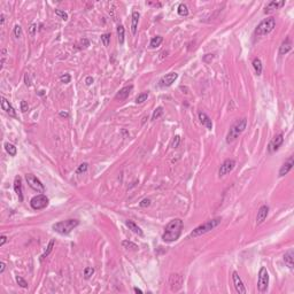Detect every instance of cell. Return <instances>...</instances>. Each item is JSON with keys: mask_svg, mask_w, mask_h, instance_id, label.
Returning <instances> with one entry per match:
<instances>
[{"mask_svg": "<svg viewBox=\"0 0 294 294\" xmlns=\"http://www.w3.org/2000/svg\"><path fill=\"white\" fill-rule=\"evenodd\" d=\"M124 34H125L124 27H123V25H118L117 27V37H118V42H120L121 45L124 44Z\"/></svg>", "mask_w": 294, "mask_h": 294, "instance_id": "obj_28", "label": "cell"}, {"mask_svg": "<svg viewBox=\"0 0 294 294\" xmlns=\"http://www.w3.org/2000/svg\"><path fill=\"white\" fill-rule=\"evenodd\" d=\"M93 82H94L93 77H91V76L86 77V80H85V83H86V85H91V84L93 83Z\"/></svg>", "mask_w": 294, "mask_h": 294, "instance_id": "obj_47", "label": "cell"}, {"mask_svg": "<svg viewBox=\"0 0 294 294\" xmlns=\"http://www.w3.org/2000/svg\"><path fill=\"white\" fill-rule=\"evenodd\" d=\"M221 222H222L221 217H217V218H214V219H210V221H207L206 223L199 225L198 228L194 229L193 231L191 232L190 237L191 238H197V237H199V235H204V233L211 231L213 229H215L217 225L221 224Z\"/></svg>", "mask_w": 294, "mask_h": 294, "instance_id": "obj_3", "label": "cell"}, {"mask_svg": "<svg viewBox=\"0 0 294 294\" xmlns=\"http://www.w3.org/2000/svg\"><path fill=\"white\" fill-rule=\"evenodd\" d=\"M25 180H27V183H28L29 186L31 187L32 190H35L36 192H38V193H44V192H45L44 184H43L35 175L27 173V175H25Z\"/></svg>", "mask_w": 294, "mask_h": 294, "instance_id": "obj_6", "label": "cell"}, {"mask_svg": "<svg viewBox=\"0 0 294 294\" xmlns=\"http://www.w3.org/2000/svg\"><path fill=\"white\" fill-rule=\"evenodd\" d=\"M199 120H200V122L202 123V125H204L208 130H211V129H213V122H211L210 117H209L207 114L200 111V113H199Z\"/></svg>", "mask_w": 294, "mask_h": 294, "instance_id": "obj_19", "label": "cell"}, {"mask_svg": "<svg viewBox=\"0 0 294 294\" xmlns=\"http://www.w3.org/2000/svg\"><path fill=\"white\" fill-rule=\"evenodd\" d=\"M101 42L105 46H108L111 43V34H104L101 35Z\"/></svg>", "mask_w": 294, "mask_h": 294, "instance_id": "obj_33", "label": "cell"}, {"mask_svg": "<svg viewBox=\"0 0 294 294\" xmlns=\"http://www.w3.org/2000/svg\"><path fill=\"white\" fill-rule=\"evenodd\" d=\"M5 149H6V152H7L11 156H15L16 155V153H18L16 147H15L13 144H9V142H6V144H5Z\"/></svg>", "mask_w": 294, "mask_h": 294, "instance_id": "obj_27", "label": "cell"}, {"mask_svg": "<svg viewBox=\"0 0 294 294\" xmlns=\"http://www.w3.org/2000/svg\"><path fill=\"white\" fill-rule=\"evenodd\" d=\"M36 31H37V24L36 23H32L30 27H29V35L34 37L36 35Z\"/></svg>", "mask_w": 294, "mask_h": 294, "instance_id": "obj_42", "label": "cell"}, {"mask_svg": "<svg viewBox=\"0 0 294 294\" xmlns=\"http://www.w3.org/2000/svg\"><path fill=\"white\" fill-rule=\"evenodd\" d=\"M293 259H294L293 250H292V249H290V250H287V252L285 253V255H284V261H285V263H286V266H288V268H290L291 270H293V268H294Z\"/></svg>", "mask_w": 294, "mask_h": 294, "instance_id": "obj_21", "label": "cell"}, {"mask_svg": "<svg viewBox=\"0 0 294 294\" xmlns=\"http://www.w3.org/2000/svg\"><path fill=\"white\" fill-rule=\"evenodd\" d=\"M139 18H140V14H139L138 12H133V13H132V16H131V32H132V35H136V34H137Z\"/></svg>", "mask_w": 294, "mask_h": 294, "instance_id": "obj_20", "label": "cell"}, {"mask_svg": "<svg viewBox=\"0 0 294 294\" xmlns=\"http://www.w3.org/2000/svg\"><path fill=\"white\" fill-rule=\"evenodd\" d=\"M169 285L173 292H178L183 286V277L179 273H173L169 278Z\"/></svg>", "mask_w": 294, "mask_h": 294, "instance_id": "obj_9", "label": "cell"}, {"mask_svg": "<svg viewBox=\"0 0 294 294\" xmlns=\"http://www.w3.org/2000/svg\"><path fill=\"white\" fill-rule=\"evenodd\" d=\"M232 280H233V285H235V291L238 292L239 294H245L246 293V288L244 286V283H242L241 278L239 277L238 272H233L232 273Z\"/></svg>", "mask_w": 294, "mask_h": 294, "instance_id": "obj_12", "label": "cell"}, {"mask_svg": "<svg viewBox=\"0 0 294 294\" xmlns=\"http://www.w3.org/2000/svg\"><path fill=\"white\" fill-rule=\"evenodd\" d=\"M162 42H163V37H161V36H156V37L152 38V40H151V43H149V46H151V49H156V47H159V46L161 45V43Z\"/></svg>", "mask_w": 294, "mask_h": 294, "instance_id": "obj_26", "label": "cell"}, {"mask_svg": "<svg viewBox=\"0 0 294 294\" xmlns=\"http://www.w3.org/2000/svg\"><path fill=\"white\" fill-rule=\"evenodd\" d=\"M14 36L16 38H21L22 37V28L20 25H15L14 27Z\"/></svg>", "mask_w": 294, "mask_h": 294, "instance_id": "obj_40", "label": "cell"}, {"mask_svg": "<svg viewBox=\"0 0 294 294\" xmlns=\"http://www.w3.org/2000/svg\"><path fill=\"white\" fill-rule=\"evenodd\" d=\"M292 49V44H291L290 38H286V40H284L281 43V46L279 49V54L280 55H285L286 53H288Z\"/></svg>", "mask_w": 294, "mask_h": 294, "instance_id": "obj_23", "label": "cell"}, {"mask_svg": "<svg viewBox=\"0 0 294 294\" xmlns=\"http://www.w3.org/2000/svg\"><path fill=\"white\" fill-rule=\"evenodd\" d=\"M6 242H7V237L3 235L1 237H0V246H4Z\"/></svg>", "mask_w": 294, "mask_h": 294, "instance_id": "obj_46", "label": "cell"}, {"mask_svg": "<svg viewBox=\"0 0 294 294\" xmlns=\"http://www.w3.org/2000/svg\"><path fill=\"white\" fill-rule=\"evenodd\" d=\"M28 109H29V105H28V102L27 101H21V111H22V113H25V111H28Z\"/></svg>", "mask_w": 294, "mask_h": 294, "instance_id": "obj_44", "label": "cell"}, {"mask_svg": "<svg viewBox=\"0 0 294 294\" xmlns=\"http://www.w3.org/2000/svg\"><path fill=\"white\" fill-rule=\"evenodd\" d=\"M24 80H25V84L28 85V86H30V80H29V77H28V74L24 76Z\"/></svg>", "mask_w": 294, "mask_h": 294, "instance_id": "obj_49", "label": "cell"}, {"mask_svg": "<svg viewBox=\"0 0 294 294\" xmlns=\"http://www.w3.org/2000/svg\"><path fill=\"white\" fill-rule=\"evenodd\" d=\"M133 291H135L136 293H142V291L140 290V288H138V287H135V288H133Z\"/></svg>", "mask_w": 294, "mask_h": 294, "instance_id": "obj_52", "label": "cell"}, {"mask_svg": "<svg viewBox=\"0 0 294 294\" xmlns=\"http://www.w3.org/2000/svg\"><path fill=\"white\" fill-rule=\"evenodd\" d=\"M285 5V1L284 0H280V1H277V0H273V1H270L269 4L266 6V11L264 13H270V12L275 11V9H279Z\"/></svg>", "mask_w": 294, "mask_h": 294, "instance_id": "obj_18", "label": "cell"}, {"mask_svg": "<svg viewBox=\"0 0 294 294\" xmlns=\"http://www.w3.org/2000/svg\"><path fill=\"white\" fill-rule=\"evenodd\" d=\"M125 224H126V226H128L130 230H131L132 232H135V233H137L138 235H140V237H142L144 235V232H142V230L140 228H139L138 225L136 224L135 222L132 221H126L125 222Z\"/></svg>", "mask_w": 294, "mask_h": 294, "instance_id": "obj_24", "label": "cell"}, {"mask_svg": "<svg viewBox=\"0 0 294 294\" xmlns=\"http://www.w3.org/2000/svg\"><path fill=\"white\" fill-rule=\"evenodd\" d=\"M151 199H144V200H142L140 201V204H139V206L140 207H142V208H146V207H148V206H151Z\"/></svg>", "mask_w": 294, "mask_h": 294, "instance_id": "obj_43", "label": "cell"}, {"mask_svg": "<svg viewBox=\"0 0 294 294\" xmlns=\"http://www.w3.org/2000/svg\"><path fill=\"white\" fill-rule=\"evenodd\" d=\"M54 244H55V240H54V239H52V240H51V241L49 242V246H47V249H46V250H45V253H44V254H43V255H42V257H40V261H43V260L45 259L46 256H49V253H51V252H52V250H53V247H54Z\"/></svg>", "mask_w": 294, "mask_h": 294, "instance_id": "obj_29", "label": "cell"}, {"mask_svg": "<svg viewBox=\"0 0 294 294\" xmlns=\"http://www.w3.org/2000/svg\"><path fill=\"white\" fill-rule=\"evenodd\" d=\"M5 269H6V264L4 262H0V273H4Z\"/></svg>", "mask_w": 294, "mask_h": 294, "instance_id": "obj_48", "label": "cell"}, {"mask_svg": "<svg viewBox=\"0 0 294 294\" xmlns=\"http://www.w3.org/2000/svg\"><path fill=\"white\" fill-rule=\"evenodd\" d=\"M275 27H276V20H275V18H264V20H263L262 22H260V24L256 27L254 34H255L256 36H266L272 31L273 29H275Z\"/></svg>", "mask_w": 294, "mask_h": 294, "instance_id": "obj_5", "label": "cell"}, {"mask_svg": "<svg viewBox=\"0 0 294 294\" xmlns=\"http://www.w3.org/2000/svg\"><path fill=\"white\" fill-rule=\"evenodd\" d=\"M1 107H3V109H4L11 117H16V111H15L14 107H13V106L9 104V101L4 97H1Z\"/></svg>", "mask_w": 294, "mask_h": 294, "instance_id": "obj_15", "label": "cell"}, {"mask_svg": "<svg viewBox=\"0 0 294 294\" xmlns=\"http://www.w3.org/2000/svg\"><path fill=\"white\" fill-rule=\"evenodd\" d=\"M177 77H178V75H177L176 73L167 74L166 76H163L162 78L160 80V86H162V87L170 86V85L177 80Z\"/></svg>", "mask_w": 294, "mask_h": 294, "instance_id": "obj_13", "label": "cell"}, {"mask_svg": "<svg viewBox=\"0 0 294 294\" xmlns=\"http://www.w3.org/2000/svg\"><path fill=\"white\" fill-rule=\"evenodd\" d=\"M177 12H178V15L180 16H187L188 15V9H187V6L184 4H180L177 8Z\"/></svg>", "mask_w": 294, "mask_h": 294, "instance_id": "obj_30", "label": "cell"}, {"mask_svg": "<svg viewBox=\"0 0 294 294\" xmlns=\"http://www.w3.org/2000/svg\"><path fill=\"white\" fill-rule=\"evenodd\" d=\"M283 142H284L283 133H279V135L275 136V137L271 139V142H269V146H268L269 153H273V152H276V151H278Z\"/></svg>", "mask_w": 294, "mask_h": 294, "instance_id": "obj_11", "label": "cell"}, {"mask_svg": "<svg viewBox=\"0 0 294 294\" xmlns=\"http://www.w3.org/2000/svg\"><path fill=\"white\" fill-rule=\"evenodd\" d=\"M93 273H94V269L92 266H87V268L84 269V277H85L86 279H89Z\"/></svg>", "mask_w": 294, "mask_h": 294, "instance_id": "obj_36", "label": "cell"}, {"mask_svg": "<svg viewBox=\"0 0 294 294\" xmlns=\"http://www.w3.org/2000/svg\"><path fill=\"white\" fill-rule=\"evenodd\" d=\"M55 15H58L61 20L63 21H67L68 20V14H67L64 11H61V9H55Z\"/></svg>", "mask_w": 294, "mask_h": 294, "instance_id": "obj_35", "label": "cell"}, {"mask_svg": "<svg viewBox=\"0 0 294 294\" xmlns=\"http://www.w3.org/2000/svg\"><path fill=\"white\" fill-rule=\"evenodd\" d=\"M16 281H18V285L21 287H23V288H27V287H28V283H27L22 277H18V276L16 277Z\"/></svg>", "mask_w": 294, "mask_h": 294, "instance_id": "obj_41", "label": "cell"}, {"mask_svg": "<svg viewBox=\"0 0 294 294\" xmlns=\"http://www.w3.org/2000/svg\"><path fill=\"white\" fill-rule=\"evenodd\" d=\"M162 114H163V108H162V107H157V108L155 109V111H153L152 121H155V120H157V118H159Z\"/></svg>", "mask_w": 294, "mask_h": 294, "instance_id": "obj_32", "label": "cell"}, {"mask_svg": "<svg viewBox=\"0 0 294 294\" xmlns=\"http://www.w3.org/2000/svg\"><path fill=\"white\" fill-rule=\"evenodd\" d=\"M268 213H269V207L266 204H263L261 206L257 211V216H256V224L260 225L262 224L263 222L266 221V216H268Z\"/></svg>", "mask_w": 294, "mask_h": 294, "instance_id": "obj_14", "label": "cell"}, {"mask_svg": "<svg viewBox=\"0 0 294 294\" xmlns=\"http://www.w3.org/2000/svg\"><path fill=\"white\" fill-rule=\"evenodd\" d=\"M293 166H294L293 155H291L290 157H288V160H287L286 162H285V163L283 164V166H281V168H280V170H279V177H283V176H285V175H287V173H288L291 171V170H292Z\"/></svg>", "mask_w": 294, "mask_h": 294, "instance_id": "obj_16", "label": "cell"}, {"mask_svg": "<svg viewBox=\"0 0 294 294\" xmlns=\"http://www.w3.org/2000/svg\"><path fill=\"white\" fill-rule=\"evenodd\" d=\"M214 58H215L214 54H207V55L204 56V62L209 63V62H211V60L214 59Z\"/></svg>", "mask_w": 294, "mask_h": 294, "instance_id": "obj_45", "label": "cell"}, {"mask_svg": "<svg viewBox=\"0 0 294 294\" xmlns=\"http://www.w3.org/2000/svg\"><path fill=\"white\" fill-rule=\"evenodd\" d=\"M132 89H133V85H129V86H125V87H123V89H121V90L116 93L115 99H116V100H120V101L125 100V99L129 97V94L131 93Z\"/></svg>", "mask_w": 294, "mask_h": 294, "instance_id": "obj_17", "label": "cell"}, {"mask_svg": "<svg viewBox=\"0 0 294 294\" xmlns=\"http://www.w3.org/2000/svg\"><path fill=\"white\" fill-rule=\"evenodd\" d=\"M184 223L180 218H175L170 221L164 228V232L162 235V240L164 242H173L178 240L182 235Z\"/></svg>", "mask_w": 294, "mask_h": 294, "instance_id": "obj_1", "label": "cell"}, {"mask_svg": "<svg viewBox=\"0 0 294 294\" xmlns=\"http://www.w3.org/2000/svg\"><path fill=\"white\" fill-rule=\"evenodd\" d=\"M60 80H61V83H63V84H68V83H70L71 77H70L69 74H64V75H62V76L60 77Z\"/></svg>", "mask_w": 294, "mask_h": 294, "instance_id": "obj_39", "label": "cell"}, {"mask_svg": "<svg viewBox=\"0 0 294 294\" xmlns=\"http://www.w3.org/2000/svg\"><path fill=\"white\" fill-rule=\"evenodd\" d=\"M148 92H142V93L138 94V97L136 98V104H142L144 101H146L148 98Z\"/></svg>", "mask_w": 294, "mask_h": 294, "instance_id": "obj_31", "label": "cell"}, {"mask_svg": "<svg viewBox=\"0 0 294 294\" xmlns=\"http://www.w3.org/2000/svg\"><path fill=\"white\" fill-rule=\"evenodd\" d=\"M246 125H247V120H246V118L237 120V121L231 125V128H230L228 135H226V142H228V144H231V142H235V139L238 138L239 136L245 131Z\"/></svg>", "mask_w": 294, "mask_h": 294, "instance_id": "obj_2", "label": "cell"}, {"mask_svg": "<svg viewBox=\"0 0 294 294\" xmlns=\"http://www.w3.org/2000/svg\"><path fill=\"white\" fill-rule=\"evenodd\" d=\"M14 190L15 193L18 194L20 201H23V193H22V184H21V178L20 177H15L14 180Z\"/></svg>", "mask_w": 294, "mask_h": 294, "instance_id": "obj_22", "label": "cell"}, {"mask_svg": "<svg viewBox=\"0 0 294 294\" xmlns=\"http://www.w3.org/2000/svg\"><path fill=\"white\" fill-rule=\"evenodd\" d=\"M30 206H31L35 210H40V209H44L49 206V198L46 197L45 194H39V195H36L31 199L30 201Z\"/></svg>", "mask_w": 294, "mask_h": 294, "instance_id": "obj_7", "label": "cell"}, {"mask_svg": "<svg viewBox=\"0 0 294 294\" xmlns=\"http://www.w3.org/2000/svg\"><path fill=\"white\" fill-rule=\"evenodd\" d=\"M87 168H89V164H87L86 162L82 163V164H80V167L77 168L76 173H78V175H80V173H86Z\"/></svg>", "mask_w": 294, "mask_h": 294, "instance_id": "obj_34", "label": "cell"}, {"mask_svg": "<svg viewBox=\"0 0 294 294\" xmlns=\"http://www.w3.org/2000/svg\"><path fill=\"white\" fill-rule=\"evenodd\" d=\"M78 224H80V221H78V219L70 218V219H66V221L58 222V223L52 225V228L54 231L60 233V235H68V233H70L76 226H78Z\"/></svg>", "mask_w": 294, "mask_h": 294, "instance_id": "obj_4", "label": "cell"}, {"mask_svg": "<svg viewBox=\"0 0 294 294\" xmlns=\"http://www.w3.org/2000/svg\"><path fill=\"white\" fill-rule=\"evenodd\" d=\"M235 160H232V159L225 160L224 162L221 164L219 170H218V175H219V177H223V176H225L226 173H231L232 170L235 169Z\"/></svg>", "mask_w": 294, "mask_h": 294, "instance_id": "obj_10", "label": "cell"}, {"mask_svg": "<svg viewBox=\"0 0 294 294\" xmlns=\"http://www.w3.org/2000/svg\"><path fill=\"white\" fill-rule=\"evenodd\" d=\"M180 144V137L179 136H175L173 139V142H171V147L173 148H177L178 146H179Z\"/></svg>", "mask_w": 294, "mask_h": 294, "instance_id": "obj_38", "label": "cell"}, {"mask_svg": "<svg viewBox=\"0 0 294 294\" xmlns=\"http://www.w3.org/2000/svg\"><path fill=\"white\" fill-rule=\"evenodd\" d=\"M269 285V273L264 266L260 269L259 272V281H257V288L260 292H266Z\"/></svg>", "mask_w": 294, "mask_h": 294, "instance_id": "obj_8", "label": "cell"}, {"mask_svg": "<svg viewBox=\"0 0 294 294\" xmlns=\"http://www.w3.org/2000/svg\"><path fill=\"white\" fill-rule=\"evenodd\" d=\"M122 246H123L124 248H132V249L138 248V246L136 245V244H133V242H131V241H126V240L122 241Z\"/></svg>", "mask_w": 294, "mask_h": 294, "instance_id": "obj_37", "label": "cell"}, {"mask_svg": "<svg viewBox=\"0 0 294 294\" xmlns=\"http://www.w3.org/2000/svg\"><path fill=\"white\" fill-rule=\"evenodd\" d=\"M60 116H62V117H68V113H66V111H61V113H60Z\"/></svg>", "mask_w": 294, "mask_h": 294, "instance_id": "obj_51", "label": "cell"}, {"mask_svg": "<svg viewBox=\"0 0 294 294\" xmlns=\"http://www.w3.org/2000/svg\"><path fill=\"white\" fill-rule=\"evenodd\" d=\"M0 18H1V20H0V23H1V24H4V22H5V15H4V14H1V15H0Z\"/></svg>", "mask_w": 294, "mask_h": 294, "instance_id": "obj_50", "label": "cell"}, {"mask_svg": "<svg viewBox=\"0 0 294 294\" xmlns=\"http://www.w3.org/2000/svg\"><path fill=\"white\" fill-rule=\"evenodd\" d=\"M253 68L255 70L256 75L260 76L262 74V62H261V60L259 58H255V59L253 60Z\"/></svg>", "mask_w": 294, "mask_h": 294, "instance_id": "obj_25", "label": "cell"}]
</instances>
